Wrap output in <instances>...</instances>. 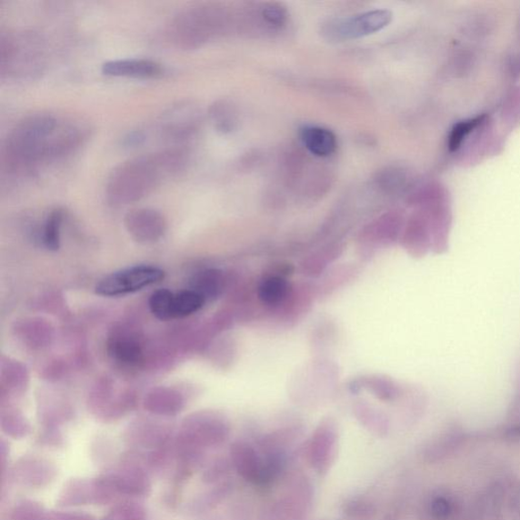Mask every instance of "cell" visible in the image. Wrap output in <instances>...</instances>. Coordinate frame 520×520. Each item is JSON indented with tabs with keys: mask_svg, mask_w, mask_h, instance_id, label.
<instances>
[{
	"mask_svg": "<svg viewBox=\"0 0 520 520\" xmlns=\"http://www.w3.org/2000/svg\"><path fill=\"white\" fill-rule=\"evenodd\" d=\"M89 128L80 121L39 112L23 118L8 133L2 167L12 179H31L42 166L64 160L88 140Z\"/></svg>",
	"mask_w": 520,
	"mask_h": 520,
	"instance_id": "6da1fadb",
	"label": "cell"
},
{
	"mask_svg": "<svg viewBox=\"0 0 520 520\" xmlns=\"http://www.w3.org/2000/svg\"><path fill=\"white\" fill-rule=\"evenodd\" d=\"M189 154L175 147L120 164L108 178L106 195L114 205H128L151 195L165 180L185 172Z\"/></svg>",
	"mask_w": 520,
	"mask_h": 520,
	"instance_id": "7a4b0ae2",
	"label": "cell"
},
{
	"mask_svg": "<svg viewBox=\"0 0 520 520\" xmlns=\"http://www.w3.org/2000/svg\"><path fill=\"white\" fill-rule=\"evenodd\" d=\"M45 43L32 32H3L0 36V73L3 79L31 80L45 72Z\"/></svg>",
	"mask_w": 520,
	"mask_h": 520,
	"instance_id": "3957f363",
	"label": "cell"
},
{
	"mask_svg": "<svg viewBox=\"0 0 520 520\" xmlns=\"http://www.w3.org/2000/svg\"><path fill=\"white\" fill-rule=\"evenodd\" d=\"M215 21L212 8L190 5L173 17L168 27L169 39L182 50L196 49L211 38Z\"/></svg>",
	"mask_w": 520,
	"mask_h": 520,
	"instance_id": "277c9868",
	"label": "cell"
},
{
	"mask_svg": "<svg viewBox=\"0 0 520 520\" xmlns=\"http://www.w3.org/2000/svg\"><path fill=\"white\" fill-rule=\"evenodd\" d=\"M165 272L154 265H135L104 277L96 285V293L103 297H120L150 287L164 280Z\"/></svg>",
	"mask_w": 520,
	"mask_h": 520,
	"instance_id": "5b68a950",
	"label": "cell"
},
{
	"mask_svg": "<svg viewBox=\"0 0 520 520\" xmlns=\"http://www.w3.org/2000/svg\"><path fill=\"white\" fill-rule=\"evenodd\" d=\"M107 476L118 497H145L151 492L146 462L140 454L129 453Z\"/></svg>",
	"mask_w": 520,
	"mask_h": 520,
	"instance_id": "8992f818",
	"label": "cell"
},
{
	"mask_svg": "<svg viewBox=\"0 0 520 520\" xmlns=\"http://www.w3.org/2000/svg\"><path fill=\"white\" fill-rule=\"evenodd\" d=\"M197 109L190 102L178 103L165 111L158 121V132L165 141L182 143L192 140L199 127Z\"/></svg>",
	"mask_w": 520,
	"mask_h": 520,
	"instance_id": "52a82bcc",
	"label": "cell"
},
{
	"mask_svg": "<svg viewBox=\"0 0 520 520\" xmlns=\"http://www.w3.org/2000/svg\"><path fill=\"white\" fill-rule=\"evenodd\" d=\"M312 491L308 481L297 479L287 495L277 500L264 511L260 520H302L311 504Z\"/></svg>",
	"mask_w": 520,
	"mask_h": 520,
	"instance_id": "ba28073f",
	"label": "cell"
},
{
	"mask_svg": "<svg viewBox=\"0 0 520 520\" xmlns=\"http://www.w3.org/2000/svg\"><path fill=\"white\" fill-rule=\"evenodd\" d=\"M392 20L388 11H372L329 25L328 34L339 40L357 39L385 29Z\"/></svg>",
	"mask_w": 520,
	"mask_h": 520,
	"instance_id": "9c48e42d",
	"label": "cell"
},
{
	"mask_svg": "<svg viewBox=\"0 0 520 520\" xmlns=\"http://www.w3.org/2000/svg\"><path fill=\"white\" fill-rule=\"evenodd\" d=\"M230 461L233 469L245 480L257 485L265 484V461L257 450L245 441L231 446Z\"/></svg>",
	"mask_w": 520,
	"mask_h": 520,
	"instance_id": "30bf717a",
	"label": "cell"
},
{
	"mask_svg": "<svg viewBox=\"0 0 520 520\" xmlns=\"http://www.w3.org/2000/svg\"><path fill=\"white\" fill-rule=\"evenodd\" d=\"M56 469L47 459L27 455L19 459L13 469L15 483L30 488L45 487L55 480Z\"/></svg>",
	"mask_w": 520,
	"mask_h": 520,
	"instance_id": "8fae6325",
	"label": "cell"
},
{
	"mask_svg": "<svg viewBox=\"0 0 520 520\" xmlns=\"http://www.w3.org/2000/svg\"><path fill=\"white\" fill-rule=\"evenodd\" d=\"M58 504L63 507L102 505L99 479H73L67 482L60 493Z\"/></svg>",
	"mask_w": 520,
	"mask_h": 520,
	"instance_id": "7c38bea8",
	"label": "cell"
},
{
	"mask_svg": "<svg viewBox=\"0 0 520 520\" xmlns=\"http://www.w3.org/2000/svg\"><path fill=\"white\" fill-rule=\"evenodd\" d=\"M102 74L128 79H155L162 75V66L150 59L126 58L111 60L102 65Z\"/></svg>",
	"mask_w": 520,
	"mask_h": 520,
	"instance_id": "4fadbf2b",
	"label": "cell"
},
{
	"mask_svg": "<svg viewBox=\"0 0 520 520\" xmlns=\"http://www.w3.org/2000/svg\"><path fill=\"white\" fill-rule=\"evenodd\" d=\"M335 432L328 426L320 427L307 447V459L314 469L325 473L335 456Z\"/></svg>",
	"mask_w": 520,
	"mask_h": 520,
	"instance_id": "5bb4252c",
	"label": "cell"
},
{
	"mask_svg": "<svg viewBox=\"0 0 520 520\" xmlns=\"http://www.w3.org/2000/svg\"><path fill=\"white\" fill-rule=\"evenodd\" d=\"M126 228L138 240H155L162 236L166 223L163 215L155 210L140 209L130 212L125 218Z\"/></svg>",
	"mask_w": 520,
	"mask_h": 520,
	"instance_id": "9a60e30c",
	"label": "cell"
},
{
	"mask_svg": "<svg viewBox=\"0 0 520 520\" xmlns=\"http://www.w3.org/2000/svg\"><path fill=\"white\" fill-rule=\"evenodd\" d=\"M301 140L307 150L318 157H328L335 153L337 143L331 130L308 126L301 130Z\"/></svg>",
	"mask_w": 520,
	"mask_h": 520,
	"instance_id": "2e32d148",
	"label": "cell"
},
{
	"mask_svg": "<svg viewBox=\"0 0 520 520\" xmlns=\"http://www.w3.org/2000/svg\"><path fill=\"white\" fill-rule=\"evenodd\" d=\"M288 294L289 283L281 275L267 276L258 288V297L266 305H281Z\"/></svg>",
	"mask_w": 520,
	"mask_h": 520,
	"instance_id": "e0dca14e",
	"label": "cell"
},
{
	"mask_svg": "<svg viewBox=\"0 0 520 520\" xmlns=\"http://www.w3.org/2000/svg\"><path fill=\"white\" fill-rule=\"evenodd\" d=\"M205 302V297L203 294L195 290H184L175 293L173 298V319L184 318L201 310Z\"/></svg>",
	"mask_w": 520,
	"mask_h": 520,
	"instance_id": "ac0fdd59",
	"label": "cell"
},
{
	"mask_svg": "<svg viewBox=\"0 0 520 520\" xmlns=\"http://www.w3.org/2000/svg\"><path fill=\"white\" fill-rule=\"evenodd\" d=\"M64 221L62 210L52 211L43 226L42 242L48 250L57 251L60 247V230Z\"/></svg>",
	"mask_w": 520,
	"mask_h": 520,
	"instance_id": "d6986e66",
	"label": "cell"
},
{
	"mask_svg": "<svg viewBox=\"0 0 520 520\" xmlns=\"http://www.w3.org/2000/svg\"><path fill=\"white\" fill-rule=\"evenodd\" d=\"M233 490V485L230 482L221 483L210 492H207L202 497H198L193 505V511L195 514H204L205 511L212 510L218 506L222 501L226 499Z\"/></svg>",
	"mask_w": 520,
	"mask_h": 520,
	"instance_id": "ffe728a7",
	"label": "cell"
},
{
	"mask_svg": "<svg viewBox=\"0 0 520 520\" xmlns=\"http://www.w3.org/2000/svg\"><path fill=\"white\" fill-rule=\"evenodd\" d=\"M173 298H175V293L168 289L155 291L149 301L153 315L160 320H164V322L173 319Z\"/></svg>",
	"mask_w": 520,
	"mask_h": 520,
	"instance_id": "44dd1931",
	"label": "cell"
},
{
	"mask_svg": "<svg viewBox=\"0 0 520 520\" xmlns=\"http://www.w3.org/2000/svg\"><path fill=\"white\" fill-rule=\"evenodd\" d=\"M10 520H50V516L36 502L24 500L12 509Z\"/></svg>",
	"mask_w": 520,
	"mask_h": 520,
	"instance_id": "7402d4cb",
	"label": "cell"
},
{
	"mask_svg": "<svg viewBox=\"0 0 520 520\" xmlns=\"http://www.w3.org/2000/svg\"><path fill=\"white\" fill-rule=\"evenodd\" d=\"M452 501L445 495L433 496L424 509L427 520H447L453 515Z\"/></svg>",
	"mask_w": 520,
	"mask_h": 520,
	"instance_id": "603a6c76",
	"label": "cell"
},
{
	"mask_svg": "<svg viewBox=\"0 0 520 520\" xmlns=\"http://www.w3.org/2000/svg\"><path fill=\"white\" fill-rule=\"evenodd\" d=\"M111 346V355L121 363H135L140 361L141 349L135 342L132 340H118Z\"/></svg>",
	"mask_w": 520,
	"mask_h": 520,
	"instance_id": "cb8c5ba5",
	"label": "cell"
},
{
	"mask_svg": "<svg viewBox=\"0 0 520 520\" xmlns=\"http://www.w3.org/2000/svg\"><path fill=\"white\" fill-rule=\"evenodd\" d=\"M233 469L230 459L218 458L215 459L203 475V481L206 484H215L223 481L230 474Z\"/></svg>",
	"mask_w": 520,
	"mask_h": 520,
	"instance_id": "d4e9b609",
	"label": "cell"
},
{
	"mask_svg": "<svg viewBox=\"0 0 520 520\" xmlns=\"http://www.w3.org/2000/svg\"><path fill=\"white\" fill-rule=\"evenodd\" d=\"M211 117L216 128L224 130V132H226V130L230 129V110L228 109L226 104H215V105H214L211 109Z\"/></svg>",
	"mask_w": 520,
	"mask_h": 520,
	"instance_id": "484cf974",
	"label": "cell"
},
{
	"mask_svg": "<svg viewBox=\"0 0 520 520\" xmlns=\"http://www.w3.org/2000/svg\"><path fill=\"white\" fill-rule=\"evenodd\" d=\"M50 520H96L93 515L79 511H51Z\"/></svg>",
	"mask_w": 520,
	"mask_h": 520,
	"instance_id": "4316f807",
	"label": "cell"
},
{
	"mask_svg": "<svg viewBox=\"0 0 520 520\" xmlns=\"http://www.w3.org/2000/svg\"><path fill=\"white\" fill-rule=\"evenodd\" d=\"M146 140V135L144 130H133V132L128 133L123 138V145L126 149H135V147L143 145Z\"/></svg>",
	"mask_w": 520,
	"mask_h": 520,
	"instance_id": "83f0119b",
	"label": "cell"
},
{
	"mask_svg": "<svg viewBox=\"0 0 520 520\" xmlns=\"http://www.w3.org/2000/svg\"><path fill=\"white\" fill-rule=\"evenodd\" d=\"M264 15L267 22L275 25H281L285 19V12L282 10V8L277 6H271L265 8Z\"/></svg>",
	"mask_w": 520,
	"mask_h": 520,
	"instance_id": "f1b7e54d",
	"label": "cell"
}]
</instances>
